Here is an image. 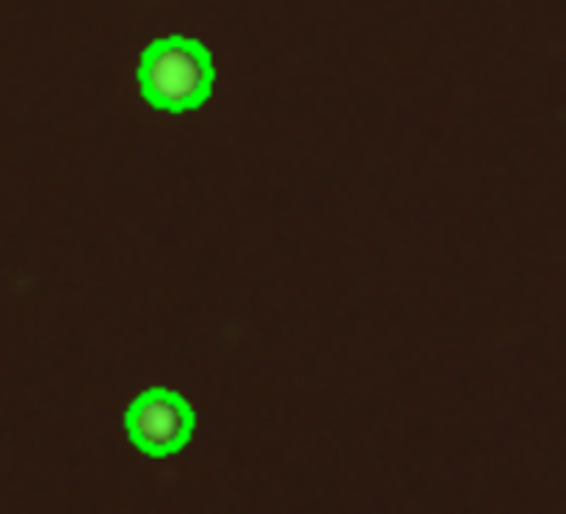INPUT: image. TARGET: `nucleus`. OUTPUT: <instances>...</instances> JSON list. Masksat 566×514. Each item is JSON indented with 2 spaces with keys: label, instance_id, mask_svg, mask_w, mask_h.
<instances>
[{
  "label": "nucleus",
  "instance_id": "obj_1",
  "mask_svg": "<svg viewBox=\"0 0 566 514\" xmlns=\"http://www.w3.org/2000/svg\"><path fill=\"white\" fill-rule=\"evenodd\" d=\"M213 77L208 50L186 36L155 39L138 66V83L147 103L169 114L199 108L213 88Z\"/></svg>",
  "mask_w": 566,
  "mask_h": 514
},
{
  "label": "nucleus",
  "instance_id": "obj_2",
  "mask_svg": "<svg viewBox=\"0 0 566 514\" xmlns=\"http://www.w3.org/2000/svg\"><path fill=\"white\" fill-rule=\"evenodd\" d=\"M125 426L138 451L149 457H169L191 440L197 415L191 403L177 392L147 390L130 403Z\"/></svg>",
  "mask_w": 566,
  "mask_h": 514
}]
</instances>
